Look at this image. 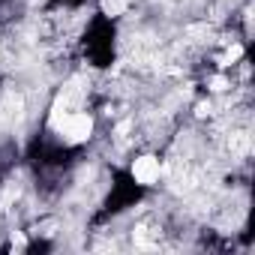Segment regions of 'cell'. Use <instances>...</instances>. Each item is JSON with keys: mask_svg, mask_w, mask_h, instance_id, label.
<instances>
[{"mask_svg": "<svg viewBox=\"0 0 255 255\" xmlns=\"http://www.w3.org/2000/svg\"><path fill=\"white\" fill-rule=\"evenodd\" d=\"M126 6H129V0H102V12H105V15H111V18L123 15V12H126Z\"/></svg>", "mask_w": 255, "mask_h": 255, "instance_id": "3", "label": "cell"}, {"mask_svg": "<svg viewBox=\"0 0 255 255\" xmlns=\"http://www.w3.org/2000/svg\"><path fill=\"white\" fill-rule=\"evenodd\" d=\"M228 147H231V153H246L249 150V135L246 132H231Z\"/></svg>", "mask_w": 255, "mask_h": 255, "instance_id": "4", "label": "cell"}, {"mask_svg": "<svg viewBox=\"0 0 255 255\" xmlns=\"http://www.w3.org/2000/svg\"><path fill=\"white\" fill-rule=\"evenodd\" d=\"M210 111H213V108H210V102H201V105L195 108V114H198V117H207Z\"/></svg>", "mask_w": 255, "mask_h": 255, "instance_id": "8", "label": "cell"}, {"mask_svg": "<svg viewBox=\"0 0 255 255\" xmlns=\"http://www.w3.org/2000/svg\"><path fill=\"white\" fill-rule=\"evenodd\" d=\"M240 57H243V45H231V48H228V54H225V63L240 60Z\"/></svg>", "mask_w": 255, "mask_h": 255, "instance_id": "6", "label": "cell"}, {"mask_svg": "<svg viewBox=\"0 0 255 255\" xmlns=\"http://www.w3.org/2000/svg\"><path fill=\"white\" fill-rule=\"evenodd\" d=\"M57 129L63 132L66 144H81V141H87L90 132H93V117L84 114V111H72V114L63 117V123L57 126Z\"/></svg>", "mask_w": 255, "mask_h": 255, "instance_id": "1", "label": "cell"}, {"mask_svg": "<svg viewBox=\"0 0 255 255\" xmlns=\"http://www.w3.org/2000/svg\"><path fill=\"white\" fill-rule=\"evenodd\" d=\"M15 195H18V183H9V186H6V195H3V201H0V204H3V210L9 207V201H12Z\"/></svg>", "mask_w": 255, "mask_h": 255, "instance_id": "5", "label": "cell"}, {"mask_svg": "<svg viewBox=\"0 0 255 255\" xmlns=\"http://www.w3.org/2000/svg\"><path fill=\"white\" fill-rule=\"evenodd\" d=\"M24 246H27V240H24V237H21V234H18V237H12V252H15V249H18V252H21V249H24Z\"/></svg>", "mask_w": 255, "mask_h": 255, "instance_id": "9", "label": "cell"}, {"mask_svg": "<svg viewBox=\"0 0 255 255\" xmlns=\"http://www.w3.org/2000/svg\"><path fill=\"white\" fill-rule=\"evenodd\" d=\"M225 87H228V81H225V78H222V75H216V78H213V81H210V90H216V93H222V90H225Z\"/></svg>", "mask_w": 255, "mask_h": 255, "instance_id": "7", "label": "cell"}, {"mask_svg": "<svg viewBox=\"0 0 255 255\" xmlns=\"http://www.w3.org/2000/svg\"><path fill=\"white\" fill-rule=\"evenodd\" d=\"M159 171H162V165H159V159L156 156H138L135 162H132V177H135V183H141V186H153L156 180H159Z\"/></svg>", "mask_w": 255, "mask_h": 255, "instance_id": "2", "label": "cell"}]
</instances>
